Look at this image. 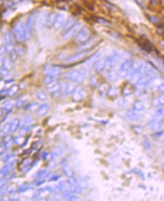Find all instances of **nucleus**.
Masks as SVG:
<instances>
[{
  "instance_id": "nucleus-3",
  "label": "nucleus",
  "mask_w": 164,
  "mask_h": 201,
  "mask_svg": "<svg viewBox=\"0 0 164 201\" xmlns=\"http://www.w3.org/2000/svg\"><path fill=\"white\" fill-rule=\"evenodd\" d=\"M72 10H73V13H74V14H79V16H81V14H83V11H84L83 7H80V6H73Z\"/></svg>"
},
{
  "instance_id": "nucleus-1",
  "label": "nucleus",
  "mask_w": 164,
  "mask_h": 201,
  "mask_svg": "<svg viewBox=\"0 0 164 201\" xmlns=\"http://www.w3.org/2000/svg\"><path fill=\"white\" fill-rule=\"evenodd\" d=\"M136 44H138L142 49H145L146 52H153V51H154V47L151 45V42L147 41L146 38H145V40H143V38H138V40H136Z\"/></svg>"
},
{
  "instance_id": "nucleus-4",
  "label": "nucleus",
  "mask_w": 164,
  "mask_h": 201,
  "mask_svg": "<svg viewBox=\"0 0 164 201\" xmlns=\"http://www.w3.org/2000/svg\"><path fill=\"white\" fill-rule=\"evenodd\" d=\"M160 4H161L160 0H150V8H156V7H158Z\"/></svg>"
},
{
  "instance_id": "nucleus-2",
  "label": "nucleus",
  "mask_w": 164,
  "mask_h": 201,
  "mask_svg": "<svg viewBox=\"0 0 164 201\" xmlns=\"http://www.w3.org/2000/svg\"><path fill=\"white\" fill-rule=\"evenodd\" d=\"M56 7L63 8V10H67V8H69V3H67L66 0H58V1H56Z\"/></svg>"
}]
</instances>
